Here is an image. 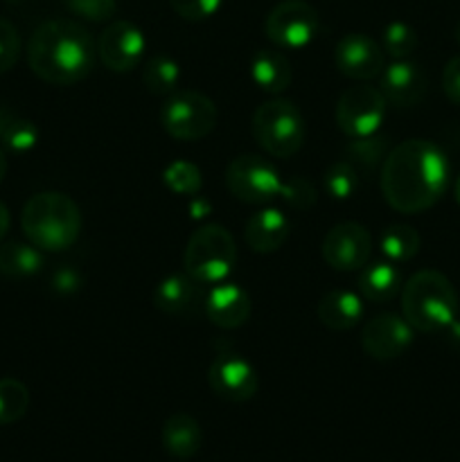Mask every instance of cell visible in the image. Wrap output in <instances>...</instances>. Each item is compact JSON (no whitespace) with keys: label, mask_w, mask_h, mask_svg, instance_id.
<instances>
[{"label":"cell","mask_w":460,"mask_h":462,"mask_svg":"<svg viewBox=\"0 0 460 462\" xmlns=\"http://www.w3.org/2000/svg\"><path fill=\"white\" fill-rule=\"evenodd\" d=\"M320 255L325 264L334 271H341V273L361 271L373 255V235L356 221H343L327 230Z\"/></svg>","instance_id":"obj_11"},{"label":"cell","mask_w":460,"mask_h":462,"mask_svg":"<svg viewBox=\"0 0 460 462\" xmlns=\"http://www.w3.org/2000/svg\"><path fill=\"white\" fill-rule=\"evenodd\" d=\"M0 143L12 152L25 153L39 143V129L21 113L0 106Z\"/></svg>","instance_id":"obj_25"},{"label":"cell","mask_w":460,"mask_h":462,"mask_svg":"<svg viewBox=\"0 0 460 462\" xmlns=\"http://www.w3.org/2000/svg\"><path fill=\"white\" fill-rule=\"evenodd\" d=\"M207 382H210L212 393L219 400L233 402V404L253 400L257 395V388H260V377H257L251 361L230 350L219 352L212 359Z\"/></svg>","instance_id":"obj_12"},{"label":"cell","mask_w":460,"mask_h":462,"mask_svg":"<svg viewBox=\"0 0 460 462\" xmlns=\"http://www.w3.org/2000/svg\"><path fill=\"white\" fill-rule=\"evenodd\" d=\"M442 90L451 104L460 106V54L446 61L442 70Z\"/></svg>","instance_id":"obj_37"},{"label":"cell","mask_w":460,"mask_h":462,"mask_svg":"<svg viewBox=\"0 0 460 462\" xmlns=\"http://www.w3.org/2000/svg\"><path fill=\"white\" fill-rule=\"evenodd\" d=\"M383 48L363 32H350L334 48V63L338 72L350 79L368 81L383 70Z\"/></svg>","instance_id":"obj_15"},{"label":"cell","mask_w":460,"mask_h":462,"mask_svg":"<svg viewBox=\"0 0 460 462\" xmlns=\"http://www.w3.org/2000/svg\"><path fill=\"white\" fill-rule=\"evenodd\" d=\"M251 79L264 93L280 95L291 86V63L280 50H260L251 61Z\"/></svg>","instance_id":"obj_22"},{"label":"cell","mask_w":460,"mask_h":462,"mask_svg":"<svg viewBox=\"0 0 460 462\" xmlns=\"http://www.w3.org/2000/svg\"><path fill=\"white\" fill-rule=\"evenodd\" d=\"M278 197H282L291 208H302V210H305V208H309L311 203L316 201V189L311 188L309 180L293 179V180H284Z\"/></svg>","instance_id":"obj_36"},{"label":"cell","mask_w":460,"mask_h":462,"mask_svg":"<svg viewBox=\"0 0 460 462\" xmlns=\"http://www.w3.org/2000/svg\"><path fill=\"white\" fill-rule=\"evenodd\" d=\"M144 88L153 95H171L176 93L180 81V66L167 54L149 59L143 68Z\"/></svg>","instance_id":"obj_27"},{"label":"cell","mask_w":460,"mask_h":462,"mask_svg":"<svg viewBox=\"0 0 460 462\" xmlns=\"http://www.w3.org/2000/svg\"><path fill=\"white\" fill-rule=\"evenodd\" d=\"M79 284H81L79 275H77L72 269H61L54 273V289H57V291L70 293V291H75Z\"/></svg>","instance_id":"obj_38"},{"label":"cell","mask_w":460,"mask_h":462,"mask_svg":"<svg viewBox=\"0 0 460 462\" xmlns=\"http://www.w3.org/2000/svg\"><path fill=\"white\" fill-rule=\"evenodd\" d=\"M264 32L280 50H302L318 36V12L307 0H282L269 12Z\"/></svg>","instance_id":"obj_8"},{"label":"cell","mask_w":460,"mask_h":462,"mask_svg":"<svg viewBox=\"0 0 460 462\" xmlns=\"http://www.w3.org/2000/svg\"><path fill=\"white\" fill-rule=\"evenodd\" d=\"M454 36H455V41H458V45H460V21H458V25H455V32H454Z\"/></svg>","instance_id":"obj_42"},{"label":"cell","mask_w":460,"mask_h":462,"mask_svg":"<svg viewBox=\"0 0 460 462\" xmlns=\"http://www.w3.org/2000/svg\"><path fill=\"white\" fill-rule=\"evenodd\" d=\"M18 54H21V39L16 27L0 18V75L16 66Z\"/></svg>","instance_id":"obj_35"},{"label":"cell","mask_w":460,"mask_h":462,"mask_svg":"<svg viewBox=\"0 0 460 462\" xmlns=\"http://www.w3.org/2000/svg\"><path fill=\"white\" fill-rule=\"evenodd\" d=\"M316 314H318L320 325L332 332H347L363 316V300H361V293L350 291V289H334L320 298Z\"/></svg>","instance_id":"obj_20"},{"label":"cell","mask_w":460,"mask_h":462,"mask_svg":"<svg viewBox=\"0 0 460 462\" xmlns=\"http://www.w3.org/2000/svg\"><path fill=\"white\" fill-rule=\"evenodd\" d=\"M170 5L176 16L189 23H198L215 16L221 5H224V0H170Z\"/></svg>","instance_id":"obj_34"},{"label":"cell","mask_w":460,"mask_h":462,"mask_svg":"<svg viewBox=\"0 0 460 462\" xmlns=\"http://www.w3.org/2000/svg\"><path fill=\"white\" fill-rule=\"evenodd\" d=\"M237 264V246L221 224H206L192 233L183 253L185 273L201 284H219L228 280Z\"/></svg>","instance_id":"obj_5"},{"label":"cell","mask_w":460,"mask_h":462,"mask_svg":"<svg viewBox=\"0 0 460 462\" xmlns=\"http://www.w3.org/2000/svg\"><path fill=\"white\" fill-rule=\"evenodd\" d=\"M455 201H458V206H460V176H458V180H455Z\"/></svg>","instance_id":"obj_41"},{"label":"cell","mask_w":460,"mask_h":462,"mask_svg":"<svg viewBox=\"0 0 460 462\" xmlns=\"http://www.w3.org/2000/svg\"><path fill=\"white\" fill-rule=\"evenodd\" d=\"M161 442L162 449H165L171 458H194L203 447L201 424L188 413L170 415L161 429Z\"/></svg>","instance_id":"obj_21"},{"label":"cell","mask_w":460,"mask_h":462,"mask_svg":"<svg viewBox=\"0 0 460 462\" xmlns=\"http://www.w3.org/2000/svg\"><path fill=\"white\" fill-rule=\"evenodd\" d=\"M41 269H43V255L34 244L9 242L0 246V273L7 278H30Z\"/></svg>","instance_id":"obj_24"},{"label":"cell","mask_w":460,"mask_h":462,"mask_svg":"<svg viewBox=\"0 0 460 462\" xmlns=\"http://www.w3.org/2000/svg\"><path fill=\"white\" fill-rule=\"evenodd\" d=\"M379 90L388 104L415 106L422 102L424 93H427V75L418 63L400 59V61H392L391 66H383Z\"/></svg>","instance_id":"obj_16"},{"label":"cell","mask_w":460,"mask_h":462,"mask_svg":"<svg viewBox=\"0 0 460 462\" xmlns=\"http://www.w3.org/2000/svg\"><path fill=\"white\" fill-rule=\"evenodd\" d=\"M93 36L81 23L68 18L41 23L27 43V63L39 79L70 86L90 75L95 66Z\"/></svg>","instance_id":"obj_2"},{"label":"cell","mask_w":460,"mask_h":462,"mask_svg":"<svg viewBox=\"0 0 460 462\" xmlns=\"http://www.w3.org/2000/svg\"><path fill=\"white\" fill-rule=\"evenodd\" d=\"M325 192L332 199H338V201H345L359 188V174H356L354 167L347 161L334 162L327 171H325Z\"/></svg>","instance_id":"obj_31"},{"label":"cell","mask_w":460,"mask_h":462,"mask_svg":"<svg viewBox=\"0 0 460 462\" xmlns=\"http://www.w3.org/2000/svg\"><path fill=\"white\" fill-rule=\"evenodd\" d=\"M225 185L239 201L262 206L278 197L282 189V179L266 158L255 156V153H242L225 170Z\"/></svg>","instance_id":"obj_10"},{"label":"cell","mask_w":460,"mask_h":462,"mask_svg":"<svg viewBox=\"0 0 460 462\" xmlns=\"http://www.w3.org/2000/svg\"><path fill=\"white\" fill-rule=\"evenodd\" d=\"M382 48L383 52L391 54L395 61L400 59H409L418 48V34L413 27L404 21H392L383 27L382 34Z\"/></svg>","instance_id":"obj_30"},{"label":"cell","mask_w":460,"mask_h":462,"mask_svg":"<svg viewBox=\"0 0 460 462\" xmlns=\"http://www.w3.org/2000/svg\"><path fill=\"white\" fill-rule=\"evenodd\" d=\"M30 409V391L14 377L0 379V424H14Z\"/></svg>","instance_id":"obj_28"},{"label":"cell","mask_w":460,"mask_h":462,"mask_svg":"<svg viewBox=\"0 0 460 462\" xmlns=\"http://www.w3.org/2000/svg\"><path fill=\"white\" fill-rule=\"evenodd\" d=\"M75 16L90 23H106L117 14V0H63Z\"/></svg>","instance_id":"obj_32"},{"label":"cell","mask_w":460,"mask_h":462,"mask_svg":"<svg viewBox=\"0 0 460 462\" xmlns=\"http://www.w3.org/2000/svg\"><path fill=\"white\" fill-rule=\"evenodd\" d=\"M383 257L392 264H404L410 262L419 253V235L413 226L392 224L388 226L379 239Z\"/></svg>","instance_id":"obj_26"},{"label":"cell","mask_w":460,"mask_h":462,"mask_svg":"<svg viewBox=\"0 0 460 462\" xmlns=\"http://www.w3.org/2000/svg\"><path fill=\"white\" fill-rule=\"evenodd\" d=\"M21 228L30 244L41 251H66L79 239L81 210L68 194L39 192L27 199L21 212Z\"/></svg>","instance_id":"obj_4"},{"label":"cell","mask_w":460,"mask_h":462,"mask_svg":"<svg viewBox=\"0 0 460 462\" xmlns=\"http://www.w3.org/2000/svg\"><path fill=\"white\" fill-rule=\"evenodd\" d=\"M244 237L253 253H260V255L275 253L289 237L287 215L278 208H262L253 212L246 221Z\"/></svg>","instance_id":"obj_19"},{"label":"cell","mask_w":460,"mask_h":462,"mask_svg":"<svg viewBox=\"0 0 460 462\" xmlns=\"http://www.w3.org/2000/svg\"><path fill=\"white\" fill-rule=\"evenodd\" d=\"M162 183L171 194L180 197H197L203 188V176L194 162L174 161L162 171Z\"/></svg>","instance_id":"obj_29"},{"label":"cell","mask_w":460,"mask_h":462,"mask_svg":"<svg viewBox=\"0 0 460 462\" xmlns=\"http://www.w3.org/2000/svg\"><path fill=\"white\" fill-rule=\"evenodd\" d=\"M251 131L255 143L273 158L293 156L305 144V117L296 104L282 97H273L255 108Z\"/></svg>","instance_id":"obj_6"},{"label":"cell","mask_w":460,"mask_h":462,"mask_svg":"<svg viewBox=\"0 0 460 462\" xmlns=\"http://www.w3.org/2000/svg\"><path fill=\"white\" fill-rule=\"evenodd\" d=\"M5 174H7V156H5L3 147H0V183H3Z\"/></svg>","instance_id":"obj_40"},{"label":"cell","mask_w":460,"mask_h":462,"mask_svg":"<svg viewBox=\"0 0 460 462\" xmlns=\"http://www.w3.org/2000/svg\"><path fill=\"white\" fill-rule=\"evenodd\" d=\"M379 185L392 210L419 215L436 206L446 192L449 161L431 140H404L383 158Z\"/></svg>","instance_id":"obj_1"},{"label":"cell","mask_w":460,"mask_h":462,"mask_svg":"<svg viewBox=\"0 0 460 462\" xmlns=\"http://www.w3.org/2000/svg\"><path fill=\"white\" fill-rule=\"evenodd\" d=\"M388 102L383 93L373 86H352L343 90L336 102V125L350 140L368 138L379 131L386 117Z\"/></svg>","instance_id":"obj_9"},{"label":"cell","mask_w":460,"mask_h":462,"mask_svg":"<svg viewBox=\"0 0 460 462\" xmlns=\"http://www.w3.org/2000/svg\"><path fill=\"white\" fill-rule=\"evenodd\" d=\"M153 302L167 316H189L203 307V284L188 273H171L153 289Z\"/></svg>","instance_id":"obj_18"},{"label":"cell","mask_w":460,"mask_h":462,"mask_svg":"<svg viewBox=\"0 0 460 462\" xmlns=\"http://www.w3.org/2000/svg\"><path fill=\"white\" fill-rule=\"evenodd\" d=\"M9 3H18V0H9Z\"/></svg>","instance_id":"obj_43"},{"label":"cell","mask_w":460,"mask_h":462,"mask_svg":"<svg viewBox=\"0 0 460 462\" xmlns=\"http://www.w3.org/2000/svg\"><path fill=\"white\" fill-rule=\"evenodd\" d=\"M413 332L404 316L379 314L361 329V346L374 361H392L409 350Z\"/></svg>","instance_id":"obj_14"},{"label":"cell","mask_w":460,"mask_h":462,"mask_svg":"<svg viewBox=\"0 0 460 462\" xmlns=\"http://www.w3.org/2000/svg\"><path fill=\"white\" fill-rule=\"evenodd\" d=\"M7 230H9V210H7V206L0 201V239L7 235Z\"/></svg>","instance_id":"obj_39"},{"label":"cell","mask_w":460,"mask_h":462,"mask_svg":"<svg viewBox=\"0 0 460 462\" xmlns=\"http://www.w3.org/2000/svg\"><path fill=\"white\" fill-rule=\"evenodd\" d=\"M147 41L143 30L131 21H113L104 27L97 41V54L113 72H131L140 66Z\"/></svg>","instance_id":"obj_13"},{"label":"cell","mask_w":460,"mask_h":462,"mask_svg":"<svg viewBox=\"0 0 460 462\" xmlns=\"http://www.w3.org/2000/svg\"><path fill=\"white\" fill-rule=\"evenodd\" d=\"M401 291V273L392 262L379 260L365 264L359 273V293L368 302H391Z\"/></svg>","instance_id":"obj_23"},{"label":"cell","mask_w":460,"mask_h":462,"mask_svg":"<svg viewBox=\"0 0 460 462\" xmlns=\"http://www.w3.org/2000/svg\"><path fill=\"white\" fill-rule=\"evenodd\" d=\"M401 316L415 332H445L458 319V293L445 273L418 271L401 284Z\"/></svg>","instance_id":"obj_3"},{"label":"cell","mask_w":460,"mask_h":462,"mask_svg":"<svg viewBox=\"0 0 460 462\" xmlns=\"http://www.w3.org/2000/svg\"><path fill=\"white\" fill-rule=\"evenodd\" d=\"M206 316L219 329H237L251 319V296L235 282H219L203 302Z\"/></svg>","instance_id":"obj_17"},{"label":"cell","mask_w":460,"mask_h":462,"mask_svg":"<svg viewBox=\"0 0 460 462\" xmlns=\"http://www.w3.org/2000/svg\"><path fill=\"white\" fill-rule=\"evenodd\" d=\"M161 125L174 140L194 143L210 135L216 126V106L198 90H176L161 108Z\"/></svg>","instance_id":"obj_7"},{"label":"cell","mask_w":460,"mask_h":462,"mask_svg":"<svg viewBox=\"0 0 460 462\" xmlns=\"http://www.w3.org/2000/svg\"><path fill=\"white\" fill-rule=\"evenodd\" d=\"M347 153H350V158H354L356 165L373 167L382 158H386V140L379 138L377 134L368 135V138H354Z\"/></svg>","instance_id":"obj_33"}]
</instances>
